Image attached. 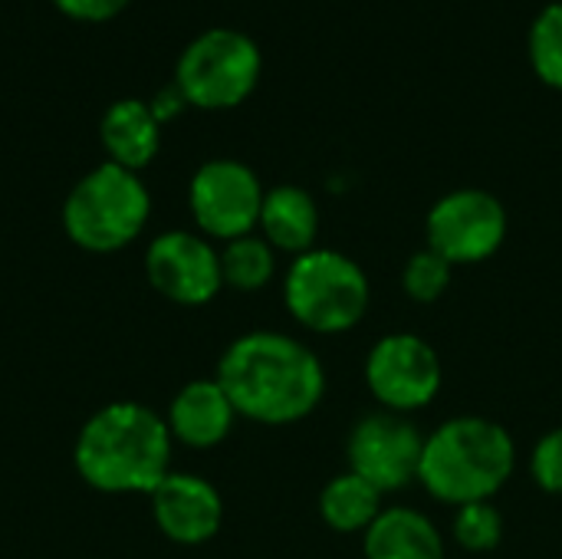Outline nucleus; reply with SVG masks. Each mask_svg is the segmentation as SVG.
<instances>
[{"instance_id": "nucleus-12", "label": "nucleus", "mask_w": 562, "mask_h": 559, "mask_svg": "<svg viewBox=\"0 0 562 559\" xmlns=\"http://www.w3.org/2000/svg\"><path fill=\"white\" fill-rule=\"evenodd\" d=\"M148 497L155 527L181 547L207 544L221 530L224 501L217 488L201 474L171 471Z\"/></svg>"}, {"instance_id": "nucleus-4", "label": "nucleus", "mask_w": 562, "mask_h": 559, "mask_svg": "<svg viewBox=\"0 0 562 559\" xmlns=\"http://www.w3.org/2000/svg\"><path fill=\"white\" fill-rule=\"evenodd\" d=\"M151 217V194L138 171L112 161L86 171L63 201L66 237L89 254H115L138 241Z\"/></svg>"}, {"instance_id": "nucleus-15", "label": "nucleus", "mask_w": 562, "mask_h": 559, "mask_svg": "<svg viewBox=\"0 0 562 559\" xmlns=\"http://www.w3.org/2000/svg\"><path fill=\"white\" fill-rule=\"evenodd\" d=\"M366 559H448L435 521L415 507H382L362 534Z\"/></svg>"}, {"instance_id": "nucleus-6", "label": "nucleus", "mask_w": 562, "mask_h": 559, "mask_svg": "<svg viewBox=\"0 0 562 559\" xmlns=\"http://www.w3.org/2000/svg\"><path fill=\"white\" fill-rule=\"evenodd\" d=\"M260 72V46L234 26H214L198 33L181 49L175 66V86L188 105L224 112L254 96Z\"/></svg>"}, {"instance_id": "nucleus-11", "label": "nucleus", "mask_w": 562, "mask_h": 559, "mask_svg": "<svg viewBox=\"0 0 562 559\" xmlns=\"http://www.w3.org/2000/svg\"><path fill=\"white\" fill-rule=\"evenodd\" d=\"M145 277L178 306H204L221 287V250L198 231H165L145 247Z\"/></svg>"}, {"instance_id": "nucleus-8", "label": "nucleus", "mask_w": 562, "mask_h": 559, "mask_svg": "<svg viewBox=\"0 0 562 559\" xmlns=\"http://www.w3.org/2000/svg\"><path fill=\"white\" fill-rule=\"evenodd\" d=\"M507 208L484 188H458L438 198L428 211V247L451 267L491 260L507 241Z\"/></svg>"}, {"instance_id": "nucleus-9", "label": "nucleus", "mask_w": 562, "mask_h": 559, "mask_svg": "<svg viewBox=\"0 0 562 559\" xmlns=\"http://www.w3.org/2000/svg\"><path fill=\"white\" fill-rule=\"evenodd\" d=\"M441 382L445 372L435 346L415 333H389L366 356V385L385 412L412 415L428 409Z\"/></svg>"}, {"instance_id": "nucleus-1", "label": "nucleus", "mask_w": 562, "mask_h": 559, "mask_svg": "<svg viewBox=\"0 0 562 559\" xmlns=\"http://www.w3.org/2000/svg\"><path fill=\"white\" fill-rule=\"evenodd\" d=\"M214 379L234 402L237 415L260 425L303 422L326 395L323 359L306 343L273 329L237 336L224 349Z\"/></svg>"}, {"instance_id": "nucleus-21", "label": "nucleus", "mask_w": 562, "mask_h": 559, "mask_svg": "<svg viewBox=\"0 0 562 559\" xmlns=\"http://www.w3.org/2000/svg\"><path fill=\"white\" fill-rule=\"evenodd\" d=\"M451 277H454V267L441 254H435L431 247H425V250L412 254V260L405 264L402 287H405V293L415 303H435V300H441L448 293Z\"/></svg>"}, {"instance_id": "nucleus-16", "label": "nucleus", "mask_w": 562, "mask_h": 559, "mask_svg": "<svg viewBox=\"0 0 562 559\" xmlns=\"http://www.w3.org/2000/svg\"><path fill=\"white\" fill-rule=\"evenodd\" d=\"M260 237L283 254H306L319 241V208L313 194L300 185H277L263 194Z\"/></svg>"}, {"instance_id": "nucleus-7", "label": "nucleus", "mask_w": 562, "mask_h": 559, "mask_svg": "<svg viewBox=\"0 0 562 559\" xmlns=\"http://www.w3.org/2000/svg\"><path fill=\"white\" fill-rule=\"evenodd\" d=\"M263 194L267 191L250 165L237 158H211L188 185V208L198 234L231 244L257 231Z\"/></svg>"}, {"instance_id": "nucleus-20", "label": "nucleus", "mask_w": 562, "mask_h": 559, "mask_svg": "<svg viewBox=\"0 0 562 559\" xmlns=\"http://www.w3.org/2000/svg\"><path fill=\"white\" fill-rule=\"evenodd\" d=\"M451 537L468 554H491L504 540V514L494 507V501L464 504L454 511Z\"/></svg>"}, {"instance_id": "nucleus-24", "label": "nucleus", "mask_w": 562, "mask_h": 559, "mask_svg": "<svg viewBox=\"0 0 562 559\" xmlns=\"http://www.w3.org/2000/svg\"><path fill=\"white\" fill-rule=\"evenodd\" d=\"M148 105H151L155 119H158V122L165 125V122H168V119H175V115H178V112H181V109H184L188 102H184V96L178 92V86L171 82V86H168V89H161V92H158V96H155V99H151Z\"/></svg>"}, {"instance_id": "nucleus-23", "label": "nucleus", "mask_w": 562, "mask_h": 559, "mask_svg": "<svg viewBox=\"0 0 562 559\" xmlns=\"http://www.w3.org/2000/svg\"><path fill=\"white\" fill-rule=\"evenodd\" d=\"M132 0H53V7L76 20V23H105V20H115Z\"/></svg>"}, {"instance_id": "nucleus-5", "label": "nucleus", "mask_w": 562, "mask_h": 559, "mask_svg": "<svg viewBox=\"0 0 562 559\" xmlns=\"http://www.w3.org/2000/svg\"><path fill=\"white\" fill-rule=\"evenodd\" d=\"M369 277L342 250L313 247L286 267L283 303L286 313L310 333L339 336L362 323L369 310Z\"/></svg>"}, {"instance_id": "nucleus-22", "label": "nucleus", "mask_w": 562, "mask_h": 559, "mask_svg": "<svg viewBox=\"0 0 562 559\" xmlns=\"http://www.w3.org/2000/svg\"><path fill=\"white\" fill-rule=\"evenodd\" d=\"M530 474L547 494H562V425L547 432L530 451Z\"/></svg>"}, {"instance_id": "nucleus-10", "label": "nucleus", "mask_w": 562, "mask_h": 559, "mask_svg": "<svg viewBox=\"0 0 562 559\" xmlns=\"http://www.w3.org/2000/svg\"><path fill=\"white\" fill-rule=\"evenodd\" d=\"M425 435L408 415L372 412L349 435V471L366 478L375 491L392 494L418 481Z\"/></svg>"}, {"instance_id": "nucleus-19", "label": "nucleus", "mask_w": 562, "mask_h": 559, "mask_svg": "<svg viewBox=\"0 0 562 559\" xmlns=\"http://www.w3.org/2000/svg\"><path fill=\"white\" fill-rule=\"evenodd\" d=\"M527 53L537 79L562 92V0L547 3L537 13L527 36Z\"/></svg>"}, {"instance_id": "nucleus-14", "label": "nucleus", "mask_w": 562, "mask_h": 559, "mask_svg": "<svg viewBox=\"0 0 562 559\" xmlns=\"http://www.w3.org/2000/svg\"><path fill=\"white\" fill-rule=\"evenodd\" d=\"M99 138L112 165L142 171L161 148V122L142 99H115L99 122Z\"/></svg>"}, {"instance_id": "nucleus-18", "label": "nucleus", "mask_w": 562, "mask_h": 559, "mask_svg": "<svg viewBox=\"0 0 562 559\" xmlns=\"http://www.w3.org/2000/svg\"><path fill=\"white\" fill-rule=\"evenodd\" d=\"M221 273H224V287L240 293H257L277 273V250L260 234L237 237L221 247Z\"/></svg>"}, {"instance_id": "nucleus-17", "label": "nucleus", "mask_w": 562, "mask_h": 559, "mask_svg": "<svg viewBox=\"0 0 562 559\" xmlns=\"http://www.w3.org/2000/svg\"><path fill=\"white\" fill-rule=\"evenodd\" d=\"M382 514V491H375L366 478L342 471L319 494V517L336 534H366L372 521Z\"/></svg>"}, {"instance_id": "nucleus-13", "label": "nucleus", "mask_w": 562, "mask_h": 559, "mask_svg": "<svg viewBox=\"0 0 562 559\" xmlns=\"http://www.w3.org/2000/svg\"><path fill=\"white\" fill-rule=\"evenodd\" d=\"M237 418L240 415L217 379H194L184 389H178L165 415L175 445L198 451L217 448L234 432Z\"/></svg>"}, {"instance_id": "nucleus-2", "label": "nucleus", "mask_w": 562, "mask_h": 559, "mask_svg": "<svg viewBox=\"0 0 562 559\" xmlns=\"http://www.w3.org/2000/svg\"><path fill=\"white\" fill-rule=\"evenodd\" d=\"M175 438L165 415L142 402H109L76 435L79 478L102 494H151L171 474Z\"/></svg>"}, {"instance_id": "nucleus-3", "label": "nucleus", "mask_w": 562, "mask_h": 559, "mask_svg": "<svg viewBox=\"0 0 562 559\" xmlns=\"http://www.w3.org/2000/svg\"><path fill=\"white\" fill-rule=\"evenodd\" d=\"M517 468L510 432L481 415L448 418L425 438L418 484L441 504L464 507L494 501Z\"/></svg>"}]
</instances>
